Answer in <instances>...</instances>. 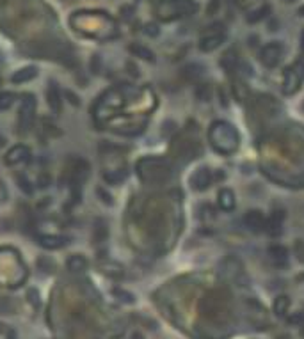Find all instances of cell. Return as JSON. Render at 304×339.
<instances>
[{
    "mask_svg": "<svg viewBox=\"0 0 304 339\" xmlns=\"http://www.w3.org/2000/svg\"><path fill=\"white\" fill-rule=\"evenodd\" d=\"M208 140L217 153L226 156L233 155L240 146V135H238L235 126L229 125L228 121H214L210 125V130H208Z\"/></svg>",
    "mask_w": 304,
    "mask_h": 339,
    "instance_id": "obj_1",
    "label": "cell"
},
{
    "mask_svg": "<svg viewBox=\"0 0 304 339\" xmlns=\"http://www.w3.org/2000/svg\"><path fill=\"white\" fill-rule=\"evenodd\" d=\"M198 8V2L194 0H158L155 6V15L160 22H174L194 15Z\"/></svg>",
    "mask_w": 304,
    "mask_h": 339,
    "instance_id": "obj_2",
    "label": "cell"
},
{
    "mask_svg": "<svg viewBox=\"0 0 304 339\" xmlns=\"http://www.w3.org/2000/svg\"><path fill=\"white\" fill-rule=\"evenodd\" d=\"M137 174L144 183H164L171 178V165L164 158L148 156L137 162Z\"/></svg>",
    "mask_w": 304,
    "mask_h": 339,
    "instance_id": "obj_3",
    "label": "cell"
},
{
    "mask_svg": "<svg viewBox=\"0 0 304 339\" xmlns=\"http://www.w3.org/2000/svg\"><path fill=\"white\" fill-rule=\"evenodd\" d=\"M226 38H228V30H226L224 23H214V25L207 27V30L199 38V50L203 53L214 52L226 41Z\"/></svg>",
    "mask_w": 304,
    "mask_h": 339,
    "instance_id": "obj_4",
    "label": "cell"
},
{
    "mask_svg": "<svg viewBox=\"0 0 304 339\" xmlns=\"http://www.w3.org/2000/svg\"><path fill=\"white\" fill-rule=\"evenodd\" d=\"M36 119V96L34 95H23L22 107L18 114V132L27 133L34 125Z\"/></svg>",
    "mask_w": 304,
    "mask_h": 339,
    "instance_id": "obj_5",
    "label": "cell"
},
{
    "mask_svg": "<svg viewBox=\"0 0 304 339\" xmlns=\"http://www.w3.org/2000/svg\"><path fill=\"white\" fill-rule=\"evenodd\" d=\"M285 57V45L281 41H270L260 50V62L265 68H276Z\"/></svg>",
    "mask_w": 304,
    "mask_h": 339,
    "instance_id": "obj_6",
    "label": "cell"
},
{
    "mask_svg": "<svg viewBox=\"0 0 304 339\" xmlns=\"http://www.w3.org/2000/svg\"><path fill=\"white\" fill-rule=\"evenodd\" d=\"M304 82V64L295 62L293 66L286 68L285 76H283V93L285 95H295Z\"/></svg>",
    "mask_w": 304,
    "mask_h": 339,
    "instance_id": "obj_7",
    "label": "cell"
},
{
    "mask_svg": "<svg viewBox=\"0 0 304 339\" xmlns=\"http://www.w3.org/2000/svg\"><path fill=\"white\" fill-rule=\"evenodd\" d=\"M212 183H214V174L208 167H199L191 176V187L198 192H205Z\"/></svg>",
    "mask_w": 304,
    "mask_h": 339,
    "instance_id": "obj_8",
    "label": "cell"
},
{
    "mask_svg": "<svg viewBox=\"0 0 304 339\" xmlns=\"http://www.w3.org/2000/svg\"><path fill=\"white\" fill-rule=\"evenodd\" d=\"M265 224H267V219H265V215H263V211L260 210L246 211L244 226L248 227L251 233H262V231H265Z\"/></svg>",
    "mask_w": 304,
    "mask_h": 339,
    "instance_id": "obj_9",
    "label": "cell"
},
{
    "mask_svg": "<svg viewBox=\"0 0 304 339\" xmlns=\"http://www.w3.org/2000/svg\"><path fill=\"white\" fill-rule=\"evenodd\" d=\"M6 163L8 165H18V163H25L30 160V149L23 144H18V146L11 147V149L6 153Z\"/></svg>",
    "mask_w": 304,
    "mask_h": 339,
    "instance_id": "obj_10",
    "label": "cell"
},
{
    "mask_svg": "<svg viewBox=\"0 0 304 339\" xmlns=\"http://www.w3.org/2000/svg\"><path fill=\"white\" fill-rule=\"evenodd\" d=\"M46 103H48L50 110L55 114L63 109V93H60L59 83H55L53 80H50L48 87H46Z\"/></svg>",
    "mask_w": 304,
    "mask_h": 339,
    "instance_id": "obj_11",
    "label": "cell"
},
{
    "mask_svg": "<svg viewBox=\"0 0 304 339\" xmlns=\"http://www.w3.org/2000/svg\"><path fill=\"white\" fill-rule=\"evenodd\" d=\"M38 240V245H41L43 249L48 250H55V249H63L70 243V238L68 236H55V234H39L36 236Z\"/></svg>",
    "mask_w": 304,
    "mask_h": 339,
    "instance_id": "obj_12",
    "label": "cell"
},
{
    "mask_svg": "<svg viewBox=\"0 0 304 339\" xmlns=\"http://www.w3.org/2000/svg\"><path fill=\"white\" fill-rule=\"evenodd\" d=\"M267 256H269V260L272 261L276 267H285V265L288 263V249L279 243L270 245L269 250H267Z\"/></svg>",
    "mask_w": 304,
    "mask_h": 339,
    "instance_id": "obj_13",
    "label": "cell"
},
{
    "mask_svg": "<svg viewBox=\"0 0 304 339\" xmlns=\"http://www.w3.org/2000/svg\"><path fill=\"white\" fill-rule=\"evenodd\" d=\"M283 220H285V213L283 211H274V213L270 215V219H267L265 231L272 238L279 236L283 233Z\"/></svg>",
    "mask_w": 304,
    "mask_h": 339,
    "instance_id": "obj_14",
    "label": "cell"
},
{
    "mask_svg": "<svg viewBox=\"0 0 304 339\" xmlns=\"http://www.w3.org/2000/svg\"><path fill=\"white\" fill-rule=\"evenodd\" d=\"M217 201H219V208L222 211H233L236 206L235 201V194L231 192L229 189H221L217 194Z\"/></svg>",
    "mask_w": 304,
    "mask_h": 339,
    "instance_id": "obj_15",
    "label": "cell"
},
{
    "mask_svg": "<svg viewBox=\"0 0 304 339\" xmlns=\"http://www.w3.org/2000/svg\"><path fill=\"white\" fill-rule=\"evenodd\" d=\"M36 76H38V68H36V66H25V68L15 71V75L11 76V82L13 83H25V82H29V80L36 78Z\"/></svg>",
    "mask_w": 304,
    "mask_h": 339,
    "instance_id": "obj_16",
    "label": "cell"
},
{
    "mask_svg": "<svg viewBox=\"0 0 304 339\" xmlns=\"http://www.w3.org/2000/svg\"><path fill=\"white\" fill-rule=\"evenodd\" d=\"M203 73H205V68H203L201 64H196V62L187 64L181 69V76H184L185 80H189V82H196L198 78H201Z\"/></svg>",
    "mask_w": 304,
    "mask_h": 339,
    "instance_id": "obj_17",
    "label": "cell"
},
{
    "mask_svg": "<svg viewBox=\"0 0 304 339\" xmlns=\"http://www.w3.org/2000/svg\"><path fill=\"white\" fill-rule=\"evenodd\" d=\"M66 267L68 270H72V272H82L89 267V261L84 256H80V254H73V256H70L66 260Z\"/></svg>",
    "mask_w": 304,
    "mask_h": 339,
    "instance_id": "obj_18",
    "label": "cell"
},
{
    "mask_svg": "<svg viewBox=\"0 0 304 339\" xmlns=\"http://www.w3.org/2000/svg\"><path fill=\"white\" fill-rule=\"evenodd\" d=\"M128 50H130V53H134L135 57H141V59L150 60V62H153L155 60L153 52H151L150 48H146V46H143L141 43H132V45L128 46Z\"/></svg>",
    "mask_w": 304,
    "mask_h": 339,
    "instance_id": "obj_19",
    "label": "cell"
},
{
    "mask_svg": "<svg viewBox=\"0 0 304 339\" xmlns=\"http://www.w3.org/2000/svg\"><path fill=\"white\" fill-rule=\"evenodd\" d=\"M127 176H128V171L125 169V167L123 169H117V171H105V173H103V180L110 185L121 183V181H123Z\"/></svg>",
    "mask_w": 304,
    "mask_h": 339,
    "instance_id": "obj_20",
    "label": "cell"
},
{
    "mask_svg": "<svg viewBox=\"0 0 304 339\" xmlns=\"http://www.w3.org/2000/svg\"><path fill=\"white\" fill-rule=\"evenodd\" d=\"M107 234H109L107 222L103 219H98L96 222H94V241H96V243L105 241L107 240Z\"/></svg>",
    "mask_w": 304,
    "mask_h": 339,
    "instance_id": "obj_21",
    "label": "cell"
},
{
    "mask_svg": "<svg viewBox=\"0 0 304 339\" xmlns=\"http://www.w3.org/2000/svg\"><path fill=\"white\" fill-rule=\"evenodd\" d=\"M269 15H270V6L265 4V6H262V8L249 13L246 20H248V23H258V22H262L263 18H267Z\"/></svg>",
    "mask_w": 304,
    "mask_h": 339,
    "instance_id": "obj_22",
    "label": "cell"
},
{
    "mask_svg": "<svg viewBox=\"0 0 304 339\" xmlns=\"http://www.w3.org/2000/svg\"><path fill=\"white\" fill-rule=\"evenodd\" d=\"M288 307H290L288 297L281 295V297L276 298V302H274V311H276V314H278V316H285V314L288 313Z\"/></svg>",
    "mask_w": 304,
    "mask_h": 339,
    "instance_id": "obj_23",
    "label": "cell"
},
{
    "mask_svg": "<svg viewBox=\"0 0 304 339\" xmlns=\"http://www.w3.org/2000/svg\"><path fill=\"white\" fill-rule=\"evenodd\" d=\"M101 270L105 272L107 275H110V277H123V275H125L123 268H121L119 265H116V263L101 265Z\"/></svg>",
    "mask_w": 304,
    "mask_h": 339,
    "instance_id": "obj_24",
    "label": "cell"
},
{
    "mask_svg": "<svg viewBox=\"0 0 304 339\" xmlns=\"http://www.w3.org/2000/svg\"><path fill=\"white\" fill-rule=\"evenodd\" d=\"M196 96H198L201 102H208V100L212 98V87L208 86V83H201V86H198V89H196Z\"/></svg>",
    "mask_w": 304,
    "mask_h": 339,
    "instance_id": "obj_25",
    "label": "cell"
},
{
    "mask_svg": "<svg viewBox=\"0 0 304 339\" xmlns=\"http://www.w3.org/2000/svg\"><path fill=\"white\" fill-rule=\"evenodd\" d=\"M18 187H20V190H22L25 196H32L34 194V187H32V183H30L29 180H27L25 176H22V174H18Z\"/></svg>",
    "mask_w": 304,
    "mask_h": 339,
    "instance_id": "obj_26",
    "label": "cell"
},
{
    "mask_svg": "<svg viewBox=\"0 0 304 339\" xmlns=\"http://www.w3.org/2000/svg\"><path fill=\"white\" fill-rule=\"evenodd\" d=\"M15 103V95L13 93H0V110H8Z\"/></svg>",
    "mask_w": 304,
    "mask_h": 339,
    "instance_id": "obj_27",
    "label": "cell"
},
{
    "mask_svg": "<svg viewBox=\"0 0 304 339\" xmlns=\"http://www.w3.org/2000/svg\"><path fill=\"white\" fill-rule=\"evenodd\" d=\"M293 254H295L300 263H304V241L302 240H295V243H293Z\"/></svg>",
    "mask_w": 304,
    "mask_h": 339,
    "instance_id": "obj_28",
    "label": "cell"
},
{
    "mask_svg": "<svg viewBox=\"0 0 304 339\" xmlns=\"http://www.w3.org/2000/svg\"><path fill=\"white\" fill-rule=\"evenodd\" d=\"M0 311H4V314H11L13 311H15V307H13V304L8 298H2V300H0Z\"/></svg>",
    "mask_w": 304,
    "mask_h": 339,
    "instance_id": "obj_29",
    "label": "cell"
},
{
    "mask_svg": "<svg viewBox=\"0 0 304 339\" xmlns=\"http://www.w3.org/2000/svg\"><path fill=\"white\" fill-rule=\"evenodd\" d=\"M100 69H101V59H100V55H93V59H91V71L93 73H100Z\"/></svg>",
    "mask_w": 304,
    "mask_h": 339,
    "instance_id": "obj_30",
    "label": "cell"
},
{
    "mask_svg": "<svg viewBox=\"0 0 304 339\" xmlns=\"http://www.w3.org/2000/svg\"><path fill=\"white\" fill-rule=\"evenodd\" d=\"M144 32H146L148 36H151V38H155V36H158V27L155 25V23H148V25L144 27Z\"/></svg>",
    "mask_w": 304,
    "mask_h": 339,
    "instance_id": "obj_31",
    "label": "cell"
},
{
    "mask_svg": "<svg viewBox=\"0 0 304 339\" xmlns=\"http://www.w3.org/2000/svg\"><path fill=\"white\" fill-rule=\"evenodd\" d=\"M27 298H30V302L34 304V307H38V305H39L38 291H36V290H29V293H27Z\"/></svg>",
    "mask_w": 304,
    "mask_h": 339,
    "instance_id": "obj_32",
    "label": "cell"
},
{
    "mask_svg": "<svg viewBox=\"0 0 304 339\" xmlns=\"http://www.w3.org/2000/svg\"><path fill=\"white\" fill-rule=\"evenodd\" d=\"M38 183H39L38 187H41V189H46V187L50 185V176L46 173L41 174V176H39V180H38Z\"/></svg>",
    "mask_w": 304,
    "mask_h": 339,
    "instance_id": "obj_33",
    "label": "cell"
},
{
    "mask_svg": "<svg viewBox=\"0 0 304 339\" xmlns=\"http://www.w3.org/2000/svg\"><path fill=\"white\" fill-rule=\"evenodd\" d=\"M98 196L103 197V199H101V201H103V203H105V204H112V197H110L109 194H107L103 189H98Z\"/></svg>",
    "mask_w": 304,
    "mask_h": 339,
    "instance_id": "obj_34",
    "label": "cell"
},
{
    "mask_svg": "<svg viewBox=\"0 0 304 339\" xmlns=\"http://www.w3.org/2000/svg\"><path fill=\"white\" fill-rule=\"evenodd\" d=\"M114 293H116V295H121V297H123V298H121V300H123V302H130V304H132V302H134V295L125 293V291H121V290H116V291H114Z\"/></svg>",
    "mask_w": 304,
    "mask_h": 339,
    "instance_id": "obj_35",
    "label": "cell"
},
{
    "mask_svg": "<svg viewBox=\"0 0 304 339\" xmlns=\"http://www.w3.org/2000/svg\"><path fill=\"white\" fill-rule=\"evenodd\" d=\"M66 96H68V98H70V102H72V103H73V105H75V107H79V105H80L79 98H77V96L73 95L72 91H66Z\"/></svg>",
    "mask_w": 304,
    "mask_h": 339,
    "instance_id": "obj_36",
    "label": "cell"
},
{
    "mask_svg": "<svg viewBox=\"0 0 304 339\" xmlns=\"http://www.w3.org/2000/svg\"><path fill=\"white\" fill-rule=\"evenodd\" d=\"M299 15H300V16H304V6H302V8L299 9Z\"/></svg>",
    "mask_w": 304,
    "mask_h": 339,
    "instance_id": "obj_37",
    "label": "cell"
},
{
    "mask_svg": "<svg viewBox=\"0 0 304 339\" xmlns=\"http://www.w3.org/2000/svg\"><path fill=\"white\" fill-rule=\"evenodd\" d=\"M9 339H16V337H15V334H9Z\"/></svg>",
    "mask_w": 304,
    "mask_h": 339,
    "instance_id": "obj_38",
    "label": "cell"
},
{
    "mask_svg": "<svg viewBox=\"0 0 304 339\" xmlns=\"http://www.w3.org/2000/svg\"><path fill=\"white\" fill-rule=\"evenodd\" d=\"M302 50H304V30H302Z\"/></svg>",
    "mask_w": 304,
    "mask_h": 339,
    "instance_id": "obj_39",
    "label": "cell"
},
{
    "mask_svg": "<svg viewBox=\"0 0 304 339\" xmlns=\"http://www.w3.org/2000/svg\"><path fill=\"white\" fill-rule=\"evenodd\" d=\"M286 2H295V0H286Z\"/></svg>",
    "mask_w": 304,
    "mask_h": 339,
    "instance_id": "obj_40",
    "label": "cell"
}]
</instances>
